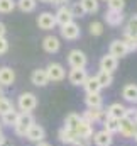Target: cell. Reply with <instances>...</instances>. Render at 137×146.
<instances>
[{"instance_id":"obj_37","label":"cell","mask_w":137,"mask_h":146,"mask_svg":"<svg viewBox=\"0 0 137 146\" xmlns=\"http://www.w3.org/2000/svg\"><path fill=\"white\" fill-rule=\"evenodd\" d=\"M9 51V41H7V37H0V56L2 54H5Z\"/></svg>"},{"instance_id":"obj_42","label":"cell","mask_w":137,"mask_h":146,"mask_svg":"<svg viewBox=\"0 0 137 146\" xmlns=\"http://www.w3.org/2000/svg\"><path fill=\"white\" fill-rule=\"evenodd\" d=\"M36 146H53V145L47 143V141H41V143H36Z\"/></svg>"},{"instance_id":"obj_34","label":"cell","mask_w":137,"mask_h":146,"mask_svg":"<svg viewBox=\"0 0 137 146\" xmlns=\"http://www.w3.org/2000/svg\"><path fill=\"white\" fill-rule=\"evenodd\" d=\"M88 29H90V34H92V36H102L103 34V24L98 22V21H93V22L88 26Z\"/></svg>"},{"instance_id":"obj_20","label":"cell","mask_w":137,"mask_h":146,"mask_svg":"<svg viewBox=\"0 0 137 146\" xmlns=\"http://www.w3.org/2000/svg\"><path fill=\"white\" fill-rule=\"evenodd\" d=\"M105 22L112 27H119L124 24V14L122 12H115V10H107L105 12Z\"/></svg>"},{"instance_id":"obj_36","label":"cell","mask_w":137,"mask_h":146,"mask_svg":"<svg viewBox=\"0 0 137 146\" xmlns=\"http://www.w3.org/2000/svg\"><path fill=\"white\" fill-rule=\"evenodd\" d=\"M69 10H71L73 19H76V17H85V15H86V14H85V10H83V7L80 5V2H74V3L69 7Z\"/></svg>"},{"instance_id":"obj_13","label":"cell","mask_w":137,"mask_h":146,"mask_svg":"<svg viewBox=\"0 0 137 146\" xmlns=\"http://www.w3.org/2000/svg\"><path fill=\"white\" fill-rule=\"evenodd\" d=\"M125 114H127V107L124 104H120V102L110 104L107 107V110H105V115L107 117H112V119H117V121H120L122 117H125Z\"/></svg>"},{"instance_id":"obj_39","label":"cell","mask_w":137,"mask_h":146,"mask_svg":"<svg viewBox=\"0 0 137 146\" xmlns=\"http://www.w3.org/2000/svg\"><path fill=\"white\" fill-rule=\"evenodd\" d=\"M69 0H49V3H53V5H56V7H63V5H66Z\"/></svg>"},{"instance_id":"obj_10","label":"cell","mask_w":137,"mask_h":146,"mask_svg":"<svg viewBox=\"0 0 137 146\" xmlns=\"http://www.w3.org/2000/svg\"><path fill=\"white\" fill-rule=\"evenodd\" d=\"M108 54H112L113 58H124V56H127L129 54V49H127V46H125V42L122 41V39H115V41H112L110 42V48H108Z\"/></svg>"},{"instance_id":"obj_27","label":"cell","mask_w":137,"mask_h":146,"mask_svg":"<svg viewBox=\"0 0 137 146\" xmlns=\"http://www.w3.org/2000/svg\"><path fill=\"white\" fill-rule=\"evenodd\" d=\"M102 124H103V129L107 133H110V134H117L119 133V121L117 119H112V117H107L105 115Z\"/></svg>"},{"instance_id":"obj_28","label":"cell","mask_w":137,"mask_h":146,"mask_svg":"<svg viewBox=\"0 0 137 146\" xmlns=\"http://www.w3.org/2000/svg\"><path fill=\"white\" fill-rule=\"evenodd\" d=\"M80 5L83 7L85 14H95V12H98V9H100L98 0H80Z\"/></svg>"},{"instance_id":"obj_14","label":"cell","mask_w":137,"mask_h":146,"mask_svg":"<svg viewBox=\"0 0 137 146\" xmlns=\"http://www.w3.org/2000/svg\"><path fill=\"white\" fill-rule=\"evenodd\" d=\"M59 48H61V42H59V39H58L56 36L49 34V36H46L44 39H42V49H44L46 53L54 54V53L59 51Z\"/></svg>"},{"instance_id":"obj_40","label":"cell","mask_w":137,"mask_h":146,"mask_svg":"<svg viewBox=\"0 0 137 146\" xmlns=\"http://www.w3.org/2000/svg\"><path fill=\"white\" fill-rule=\"evenodd\" d=\"M5 34H7V26L3 22H0V37H3Z\"/></svg>"},{"instance_id":"obj_26","label":"cell","mask_w":137,"mask_h":146,"mask_svg":"<svg viewBox=\"0 0 137 146\" xmlns=\"http://www.w3.org/2000/svg\"><path fill=\"white\" fill-rule=\"evenodd\" d=\"M17 115H19V110H15V109H12L10 112H7V114H3V115H0L2 126L14 127V124H15V121H17Z\"/></svg>"},{"instance_id":"obj_32","label":"cell","mask_w":137,"mask_h":146,"mask_svg":"<svg viewBox=\"0 0 137 146\" xmlns=\"http://www.w3.org/2000/svg\"><path fill=\"white\" fill-rule=\"evenodd\" d=\"M15 9V0H0V14H10Z\"/></svg>"},{"instance_id":"obj_44","label":"cell","mask_w":137,"mask_h":146,"mask_svg":"<svg viewBox=\"0 0 137 146\" xmlns=\"http://www.w3.org/2000/svg\"><path fill=\"white\" fill-rule=\"evenodd\" d=\"M134 42H136V48H137V34H134Z\"/></svg>"},{"instance_id":"obj_15","label":"cell","mask_w":137,"mask_h":146,"mask_svg":"<svg viewBox=\"0 0 137 146\" xmlns=\"http://www.w3.org/2000/svg\"><path fill=\"white\" fill-rule=\"evenodd\" d=\"M31 83L36 87H46L49 83V78H47V73L44 68H36L31 73Z\"/></svg>"},{"instance_id":"obj_43","label":"cell","mask_w":137,"mask_h":146,"mask_svg":"<svg viewBox=\"0 0 137 146\" xmlns=\"http://www.w3.org/2000/svg\"><path fill=\"white\" fill-rule=\"evenodd\" d=\"M2 97H5V92H3V87L0 85V99H2Z\"/></svg>"},{"instance_id":"obj_12","label":"cell","mask_w":137,"mask_h":146,"mask_svg":"<svg viewBox=\"0 0 137 146\" xmlns=\"http://www.w3.org/2000/svg\"><path fill=\"white\" fill-rule=\"evenodd\" d=\"M103 117H105V110L103 109H86L81 114V119L86 121L92 126H95L97 122H102Z\"/></svg>"},{"instance_id":"obj_7","label":"cell","mask_w":137,"mask_h":146,"mask_svg":"<svg viewBox=\"0 0 137 146\" xmlns=\"http://www.w3.org/2000/svg\"><path fill=\"white\" fill-rule=\"evenodd\" d=\"M88 78V72L85 68H71V72L68 75V80L71 85L74 87H83V83Z\"/></svg>"},{"instance_id":"obj_23","label":"cell","mask_w":137,"mask_h":146,"mask_svg":"<svg viewBox=\"0 0 137 146\" xmlns=\"http://www.w3.org/2000/svg\"><path fill=\"white\" fill-rule=\"evenodd\" d=\"M80 122H81V115H80V114H74V112H69L68 115L65 117V126H63V127H66L69 131L76 133Z\"/></svg>"},{"instance_id":"obj_21","label":"cell","mask_w":137,"mask_h":146,"mask_svg":"<svg viewBox=\"0 0 137 146\" xmlns=\"http://www.w3.org/2000/svg\"><path fill=\"white\" fill-rule=\"evenodd\" d=\"M85 106L86 109H103V97L100 94H86Z\"/></svg>"},{"instance_id":"obj_4","label":"cell","mask_w":137,"mask_h":146,"mask_svg":"<svg viewBox=\"0 0 137 146\" xmlns=\"http://www.w3.org/2000/svg\"><path fill=\"white\" fill-rule=\"evenodd\" d=\"M44 70H46V73H47L49 82H63L65 76H66V70H65V66L59 65V63H49Z\"/></svg>"},{"instance_id":"obj_18","label":"cell","mask_w":137,"mask_h":146,"mask_svg":"<svg viewBox=\"0 0 137 146\" xmlns=\"http://www.w3.org/2000/svg\"><path fill=\"white\" fill-rule=\"evenodd\" d=\"M15 82V72L10 66H0V85L10 87Z\"/></svg>"},{"instance_id":"obj_31","label":"cell","mask_w":137,"mask_h":146,"mask_svg":"<svg viewBox=\"0 0 137 146\" xmlns=\"http://www.w3.org/2000/svg\"><path fill=\"white\" fill-rule=\"evenodd\" d=\"M108 10H115V12H122L125 9V0H107Z\"/></svg>"},{"instance_id":"obj_5","label":"cell","mask_w":137,"mask_h":146,"mask_svg":"<svg viewBox=\"0 0 137 146\" xmlns=\"http://www.w3.org/2000/svg\"><path fill=\"white\" fill-rule=\"evenodd\" d=\"M61 36L65 37L66 41H76L78 37L81 36V29H80V26L73 21V22H68V24H65V26H61Z\"/></svg>"},{"instance_id":"obj_1","label":"cell","mask_w":137,"mask_h":146,"mask_svg":"<svg viewBox=\"0 0 137 146\" xmlns=\"http://www.w3.org/2000/svg\"><path fill=\"white\" fill-rule=\"evenodd\" d=\"M32 124H36V119L32 115V112H19L17 121L14 124V133L17 136H20V138H26V133H27V129Z\"/></svg>"},{"instance_id":"obj_45","label":"cell","mask_w":137,"mask_h":146,"mask_svg":"<svg viewBox=\"0 0 137 146\" xmlns=\"http://www.w3.org/2000/svg\"><path fill=\"white\" fill-rule=\"evenodd\" d=\"M39 2H44V3H49V0H39Z\"/></svg>"},{"instance_id":"obj_22","label":"cell","mask_w":137,"mask_h":146,"mask_svg":"<svg viewBox=\"0 0 137 146\" xmlns=\"http://www.w3.org/2000/svg\"><path fill=\"white\" fill-rule=\"evenodd\" d=\"M76 138H78L76 133L69 131L66 127H61V129L58 131V139H59V143H63V145H66V146H73V143H74Z\"/></svg>"},{"instance_id":"obj_17","label":"cell","mask_w":137,"mask_h":146,"mask_svg":"<svg viewBox=\"0 0 137 146\" xmlns=\"http://www.w3.org/2000/svg\"><path fill=\"white\" fill-rule=\"evenodd\" d=\"M117 66H119V60L117 58H113L112 54H105L102 56V60H100V70L102 72H107V73H112L117 70Z\"/></svg>"},{"instance_id":"obj_47","label":"cell","mask_w":137,"mask_h":146,"mask_svg":"<svg viewBox=\"0 0 137 146\" xmlns=\"http://www.w3.org/2000/svg\"><path fill=\"white\" fill-rule=\"evenodd\" d=\"M0 131H2V122H0Z\"/></svg>"},{"instance_id":"obj_33","label":"cell","mask_w":137,"mask_h":146,"mask_svg":"<svg viewBox=\"0 0 137 146\" xmlns=\"http://www.w3.org/2000/svg\"><path fill=\"white\" fill-rule=\"evenodd\" d=\"M12 109H15V107H14V102H12V100H9L7 97H2V99H0V115H3V114L10 112Z\"/></svg>"},{"instance_id":"obj_35","label":"cell","mask_w":137,"mask_h":146,"mask_svg":"<svg viewBox=\"0 0 137 146\" xmlns=\"http://www.w3.org/2000/svg\"><path fill=\"white\" fill-rule=\"evenodd\" d=\"M125 33H129V34H137V14L130 15V19L127 21Z\"/></svg>"},{"instance_id":"obj_30","label":"cell","mask_w":137,"mask_h":146,"mask_svg":"<svg viewBox=\"0 0 137 146\" xmlns=\"http://www.w3.org/2000/svg\"><path fill=\"white\" fill-rule=\"evenodd\" d=\"M36 5H37V2L36 0H15V7H19L22 12H32L36 9Z\"/></svg>"},{"instance_id":"obj_41","label":"cell","mask_w":137,"mask_h":146,"mask_svg":"<svg viewBox=\"0 0 137 146\" xmlns=\"http://www.w3.org/2000/svg\"><path fill=\"white\" fill-rule=\"evenodd\" d=\"M5 141H7V136H5V134H3V131H0V146L3 145V143H5Z\"/></svg>"},{"instance_id":"obj_48","label":"cell","mask_w":137,"mask_h":146,"mask_svg":"<svg viewBox=\"0 0 137 146\" xmlns=\"http://www.w3.org/2000/svg\"><path fill=\"white\" fill-rule=\"evenodd\" d=\"M103 2H107V0H103Z\"/></svg>"},{"instance_id":"obj_29","label":"cell","mask_w":137,"mask_h":146,"mask_svg":"<svg viewBox=\"0 0 137 146\" xmlns=\"http://www.w3.org/2000/svg\"><path fill=\"white\" fill-rule=\"evenodd\" d=\"M97 80H98V83H100V87H102V88H108V87L113 83V75L100 70L98 75H97Z\"/></svg>"},{"instance_id":"obj_3","label":"cell","mask_w":137,"mask_h":146,"mask_svg":"<svg viewBox=\"0 0 137 146\" xmlns=\"http://www.w3.org/2000/svg\"><path fill=\"white\" fill-rule=\"evenodd\" d=\"M86 63H88V58L81 49H71L68 53V65L71 68H85Z\"/></svg>"},{"instance_id":"obj_9","label":"cell","mask_w":137,"mask_h":146,"mask_svg":"<svg viewBox=\"0 0 137 146\" xmlns=\"http://www.w3.org/2000/svg\"><path fill=\"white\" fill-rule=\"evenodd\" d=\"M37 26H39V29H42V31H51V29H54V26H56L54 14H51V12H41V14L37 15Z\"/></svg>"},{"instance_id":"obj_16","label":"cell","mask_w":137,"mask_h":146,"mask_svg":"<svg viewBox=\"0 0 137 146\" xmlns=\"http://www.w3.org/2000/svg\"><path fill=\"white\" fill-rule=\"evenodd\" d=\"M54 19H56V24L58 26H65L68 22H73V15H71V10L69 7L63 5V7H58L56 14H54Z\"/></svg>"},{"instance_id":"obj_6","label":"cell","mask_w":137,"mask_h":146,"mask_svg":"<svg viewBox=\"0 0 137 146\" xmlns=\"http://www.w3.org/2000/svg\"><path fill=\"white\" fill-rule=\"evenodd\" d=\"M136 129H137V124L132 119L122 117L119 121V133H120V136H124V138H134Z\"/></svg>"},{"instance_id":"obj_8","label":"cell","mask_w":137,"mask_h":146,"mask_svg":"<svg viewBox=\"0 0 137 146\" xmlns=\"http://www.w3.org/2000/svg\"><path fill=\"white\" fill-rule=\"evenodd\" d=\"M26 138H27L31 143H41V141H44V138H46V129H44L41 124H32V126L27 129Z\"/></svg>"},{"instance_id":"obj_11","label":"cell","mask_w":137,"mask_h":146,"mask_svg":"<svg viewBox=\"0 0 137 146\" xmlns=\"http://www.w3.org/2000/svg\"><path fill=\"white\" fill-rule=\"evenodd\" d=\"M92 143L95 146H112V143H113V134L107 133L105 129L95 131L93 136H92Z\"/></svg>"},{"instance_id":"obj_46","label":"cell","mask_w":137,"mask_h":146,"mask_svg":"<svg viewBox=\"0 0 137 146\" xmlns=\"http://www.w3.org/2000/svg\"><path fill=\"white\" fill-rule=\"evenodd\" d=\"M134 138H136V141H137V129H136V134H134Z\"/></svg>"},{"instance_id":"obj_38","label":"cell","mask_w":137,"mask_h":146,"mask_svg":"<svg viewBox=\"0 0 137 146\" xmlns=\"http://www.w3.org/2000/svg\"><path fill=\"white\" fill-rule=\"evenodd\" d=\"M73 146H92V139H86V138H76Z\"/></svg>"},{"instance_id":"obj_2","label":"cell","mask_w":137,"mask_h":146,"mask_svg":"<svg viewBox=\"0 0 137 146\" xmlns=\"http://www.w3.org/2000/svg\"><path fill=\"white\" fill-rule=\"evenodd\" d=\"M17 107L20 112H32L37 107V97L32 92H24L17 99Z\"/></svg>"},{"instance_id":"obj_24","label":"cell","mask_w":137,"mask_h":146,"mask_svg":"<svg viewBox=\"0 0 137 146\" xmlns=\"http://www.w3.org/2000/svg\"><path fill=\"white\" fill-rule=\"evenodd\" d=\"M93 126L92 124H88L86 121H83L81 119V122H80V126H78V129H76V136L78 138H86V139H92V136H93Z\"/></svg>"},{"instance_id":"obj_19","label":"cell","mask_w":137,"mask_h":146,"mask_svg":"<svg viewBox=\"0 0 137 146\" xmlns=\"http://www.w3.org/2000/svg\"><path fill=\"white\" fill-rule=\"evenodd\" d=\"M122 97L125 102L136 106L137 104V85L136 83H127L124 88H122Z\"/></svg>"},{"instance_id":"obj_25","label":"cell","mask_w":137,"mask_h":146,"mask_svg":"<svg viewBox=\"0 0 137 146\" xmlns=\"http://www.w3.org/2000/svg\"><path fill=\"white\" fill-rule=\"evenodd\" d=\"M83 87H85V92H86V94H100V90H102V87H100L97 76H90V75H88L86 82L83 83Z\"/></svg>"}]
</instances>
